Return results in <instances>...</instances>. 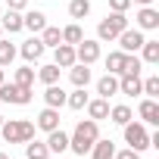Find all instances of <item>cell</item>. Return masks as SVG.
<instances>
[{
    "label": "cell",
    "mask_w": 159,
    "mask_h": 159,
    "mask_svg": "<svg viewBox=\"0 0 159 159\" xmlns=\"http://www.w3.org/2000/svg\"><path fill=\"white\" fill-rule=\"evenodd\" d=\"M97 137H100V122L81 119V122L75 125V131L69 134V150H72L75 156H84V153H91V147H94Z\"/></svg>",
    "instance_id": "6da1fadb"
},
{
    "label": "cell",
    "mask_w": 159,
    "mask_h": 159,
    "mask_svg": "<svg viewBox=\"0 0 159 159\" xmlns=\"http://www.w3.org/2000/svg\"><path fill=\"white\" fill-rule=\"evenodd\" d=\"M34 122H28V119H3V125H0V134H3V140L7 143H28L31 137H34Z\"/></svg>",
    "instance_id": "7a4b0ae2"
},
{
    "label": "cell",
    "mask_w": 159,
    "mask_h": 159,
    "mask_svg": "<svg viewBox=\"0 0 159 159\" xmlns=\"http://www.w3.org/2000/svg\"><path fill=\"white\" fill-rule=\"evenodd\" d=\"M125 28H128V16H125V13H109V16L97 25V41H116Z\"/></svg>",
    "instance_id": "3957f363"
},
{
    "label": "cell",
    "mask_w": 159,
    "mask_h": 159,
    "mask_svg": "<svg viewBox=\"0 0 159 159\" xmlns=\"http://www.w3.org/2000/svg\"><path fill=\"white\" fill-rule=\"evenodd\" d=\"M31 88H22L16 81H3L0 84V103H10V106H28L31 103Z\"/></svg>",
    "instance_id": "277c9868"
},
{
    "label": "cell",
    "mask_w": 159,
    "mask_h": 159,
    "mask_svg": "<svg viewBox=\"0 0 159 159\" xmlns=\"http://www.w3.org/2000/svg\"><path fill=\"white\" fill-rule=\"evenodd\" d=\"M122 128H125V143H128L131 150L143 153V150L150 147V131H147L143 122H128V125H122Z\"/></svg>",
    "instance_id": "5b68a950"
},
{
    "label": "cell",
    "mask_w": 159,
    "mask_h": 159,
    "mask_svg": "<svg viewBox=\"0 0 159 159\" xmlns=\"http://www.w3.org/2000/svg\"><path fill=\"white\" fill-rule=\"evenodd\" d=\"M75 59L84 62V66H94V62L100 59V41L81 38V44H75Z\"/></svg>",
    "instance_id": "8992f818"
},
{
    "label": "cell",
    "mask_w": 159,
    "mask_h": 159,
    "mask_svg": "<svg viewBox=\"0 0 159 159\" xmlns=\"http://www.w3.org/2000/svg\"><path fill=\"white\" fill-rule=\"evenodd\" d=\"M116 41H119V50H122V53H137V50H140V44H143L147 38H143V31H140V28H125Z\"/></svg>",
    "instance_id": "52a82bcc"
},
{
    "label": "cell",
    "mask_w": 159,
    "mask_h": 159,
    "mask_svg": "<svg viewBox=\"0 0 159 159\" xmlns=\"http://www.w3.org/2000/svg\"><path fill=\"white\" fill-rule=\"evenodd\" d=\"M134 28H140V31H156V28H159V10H156V7H140L137 16H134Z\"/></svg>",
    "instance_id": "ba28073f"
},
{
    "label": "cell",
    "mask_w": 159,
    "mask_h": 159,
    "mask_svg": "<svg viewBox=\"0 0 159 159\" xmlns=\"http://www.w3.org/2000/svg\"><path fill=\"white\" fill-rule=\"evenodd\" d=\"M119 94H125V97H140V94H143L140 75H119Z\"/></svg>",
    "instance_id": "9c48e42d"
},
{
    "label": "cell",
    "mask_w": 159,
    "mask_h": 159,
    "mask_svg": "<svg viewBox=\"0 0 159 159\" xmlns=\"http://www.w3.org/2000/svg\"><path fill=\"white\" fill-rule=\"evenodd\" d=\"M137 116L143 119V125H159V103L153 97H143L137 106Z\"/></svg>",
    "instance_id": "30bf717a"
},
{
    "label": "cell",
    "mask_w": 159,
    "mask_h": 159,
    "mask_svg": "<svg viewBox=\"0 0 159 159\" xmlns=\"http://www.w3.org/2000/svg\"><path fill=\"white\" fill-rule=\"evenodd\" d=\"M34 128H41V131H53V128H59V109L44 106V109L38 112V119H34Z\"/></svg>",
    "instance_id": "8fae6325"
},
{
    "label": "cell",
    "mask_w": 159,
    "mask_h": 159,
    "mask_svg": "<svg viewBox=\"0 0 159 159\" xmlns=\"http://www.w3.org/2000/svg\"><path fill=\"white\" fill-rule=\"evenodd\" d=\"M44 50H47V47L41 44V38H28V41L19 47V53H22V59H25V62H38V59L44 56Z\"/></svg>",
    "instance_id": "7c38bea8"
},
{
    "label": "cell",
    "mask_w": 159,
    "mask_h": 159,
    "mask_svg": "<svg viewBox=\"0 0 159 159\" xmlns=\"http://www.w3.org/2000/svg\"><path fill=\"white\" fill-rule=\"evenodd\" d=\"M53 62H56L59 69L75 66V62H78V59H75V47H72V44H56V47H53Z\"/></svg>",
    "instance_id": "4fadbf2b"
},
{
    "label": "cell",
    "mask_w": 159,
    "mask_h": 159,
    "mask_svg": "<svg viewBox=\"0 0 159 159\" xmlns=\"http://www.w3.org/2000/svg\"><path fill=\"white\" fill-rule=\"evenodd\" d=\"M47 150L50 153H66L69 150V134L62 131V128H53V131H47Z\"/></svg>",
    "instance_id": "5bb4252c"
},
{
    "label": "cell",
    "mask_w": 159,
    "mask_h": 159,
    "mask_svg": "<svg viewBox=\"0 0 159 159\" xmlns=\"http://www.w3.org/2000/svg\"><path fill=\"white\" fill-rule=\"evenodd\" d=\"M22 28H28V31L41 34V31L47 28V16H44L41 10H28V13L22 16Z\"/></svg>",
    "instance_id": "9a60e30c"
},
{
    "label": "cell",
    "mask_w": 159,
    "mask_h": 159,
    "mask_svg": "<svg viewBox=\"0 0 159 159\" xmlns=\"http://www.w3.org/2000/svg\"><path fill=\"white\" fill-rule=\"evenodd\" d=\"M69 78H72L75 88H88V84H91V66H84V62L69 66Z\"/></svg>",
    "instance_id": "2e32d148"
},
{
    "label": "cell",
    "mask_w": 159,
    "mask_h": 159,
    "mask_svg": "<svg viewBox=\"0 0 159 159\" xmlns=\"http://www.w3.org/2000/svg\"><path fill=\"white\" fill-rule=\"evenodd\" d=\"M88 119H94V122H103V119H109V100H103V97H97V100H88Z\"/></svg>",
    "instance_id": "e0dca14e"
},
{
    "label": "cell",
    "mask_w": 159,
    "mask_h": 159,
    "mask_svg": "<svg viewBox=\"0 0 159 159\" xmlns=\"http://www.w3.org/2000/svg\"><path fill=\"white\" fill-rule=\"evenodd\" d=\"M116 156V143L109 137H97L91 147V159H112Z\"/></svg>",
    "instance_id": "ac0fdd59"
},
{
    "label": "cell",
    "mask_w": 159,
    "mask_h": 159,
    "mask_svg": "<svg viewBox=\"0 0 159 159\" xmlns=\"http://www.w3.org/2000/svg\"><path fill=\"white\" fill-rule=\"evenodd\" d=\"M97 94H100L103 100L116 97V94H119V75H109V72H106L100 81H97Z\"/></svg>",
    "instance_id": "d6986e66"
},
{
    "label": "cell",
    "mask_w": 159,
    "mask_h": 159,
    "mask_svg": "<svg viewBox=\"0 0 159 159\" xmlns=\"http://www.w3.org/2000/svg\"><path fill=\"white\" fill-rule=\"evenodd\" d=\"M0 28H3V31H10V34H19V31H22V13L7 10L3 16H0Z\"/></svg>",
    "instance_id": "ffe728a7"
},
{
    "label": "cell",
    "mask_w": 159,
    "mask_h": 159,
    "mask_svg": "<svg viewBox=\"0 0 159 159\" xmlns=\"http://www.w3.org/2000/svg\"><path fill=\"white\" fill-rule=\"evenodd\" d=\"M44 103L53 106V109H62V106H66V91H62L59 84H47V91H44Z\"/></svg>",
    "instance_id": "44dd1931"
},
{
    "label": "cell",
    "mask_w": 159,
    "mask_h": 159,
    "mask_svg": "<svg viewBox=\"0 0 159 159\" xmlns=\"http://www.w3.org/2000/svg\"><path fill=\"white\" fill-rule=\"evenodd\" d=\"M131 119H134L131 106H125V103H119V106H109V122H112V125H128Z\"/></svg>",
    "instance_id": "7402d4cb"
},
{
    "label": "cell",
    "mask_w": 159,
    "mask_h": 159,
    "mask_svg": "<svg viewBox=\"0 0 159 159\" xmlns=\"http://www.w3.org/2000/svg\"><path fill=\"white\" fill-rule=\"evenodd\" d=\"M25 159H50V150H47V143L31 137V140L25 143Z\"/></svg>",
    "instance_id": "603a6c76"
},
{
    "label": "cell",
    "mask_w": 159,
    "mask_h": 159,
    "mask_svg": "<svg viewBox=\"0 0 159 159\" xmlns=\"http://www.w3.org/2000/svg\"><path fill=\"white\" fill-rule=\"evenodd\" d=\"M88 100H91V97H88V91H84V88H75L72 94H66V106H69V109H75V112H78V109H84V106H88Z\"/></svg>",
    "instance_id": "cb8c5ba5"
},
{
    "label": "cell",
    "mask_w": 159,
    "mask_h": 159,
    "mask_svg": "<svg viewBox=\"0 0 159 159\" xmlns=\"http://www.w3.org/2000/svg\"><path fill=\"white\" fill-rule=\"evenodd\" d=\"M140 62H150V66L159 62V41H143L140 44Z\"/></svg>",
    "instance_id": "d4e9b609"
},
{
    "label": "cell",
    "mask_w": 159,
    "mask_h": 159,
    "mask_svg": "<svg viewBox=\"0 0 159 159\" xmlns=\"http://www.w3.org/2000/svg\"><path fill=\"white\" fill-rule=\"evenodd\" d=\"M59 72H62V69H59L56 62H47V66L38 69V78H41L44 84H59Z\"/></svg>",
    "instance_id": "484cf974"
},
{
    "label": "cell",
    "mask_w": 159,
    "mask_h": 159,
    "mask_svg": "<svg viewBox=\"0 0 159 159\" xmlns=\"http://www.w3.org/2000/svg\"><path fill=\"white\" fill-rule=\"evenodd\" d=\"M81 38H84V31H81V25H78V22H72V25H66L62 28V44H81Z\"/></svg>",
    "instance_id": "4316f807"
},
{
    "label": "cell",
    "mask_w": 159,
    "mask_h": 159,
    "mask_svg": "<svg viewBox=\"0 0 159 159\" xmlns=\"http://www.w3.org/2000/svg\"><path fill=\"white\" fill-rule=\"evenodd\" d=\"M69 16L72 19H88L91 16V0H72L69 3Z\"/></svg>",
    "instance_id": "83f0119b"
},
{
    "label": "cell",
    "mask_w": 159,
    "mask_h": 159,
    "mask_svg": "<svg viewBox=\"0 0 159 159\" xmlns=\"http://www.w3.org/2000/svg\"><path fill=\"white\" fill-rule=\"evenodd\" d=\"M122 66H125V53L122 50H112L106 56V72L109 75H122Z\"/></svg>",
    "instance_id": "f1b7e54d"
},
{
    "label": "cell",
    "mask_w": 159,
    "mask_h": 159,
    "mask_svg": "<svg viewBox=\"0 0 159 159\" xmlns=\"http://www.w3.org/2000/svg\"><path fill=\"white\" fill-rule=\"evenodd\" d=\"M41 44H44V47H56V44H62V31L53 28V25H47V28L41 31Z\"/></svg>",
    "instance_id": "f546056e"
},
{
    "label": "cell",
    "mask_w": 159,
    "mask_h": 159,
    "mask_svg": "<svg viewBox=\"0 0 159 159\" xmlns=\"http://www.w3.org/2000/svg\"><path fill=\"white\" fill-rule=\"evenodd\" d=\"M140 69H143L140 56H137V53H125V66H122V75H140Z\"/></svg>",
    "instance_id": "4dcf8cb0"
},
{
    "label": "cell",
    "mask_w": 159,
    "mask_h": 159,
    "mask_svg": "<svg viewBox=\"0 0 159 159\" xmlns=\"http://www.w3.org/2000/svg\"><path fill=\"white\" fill-rule=\"evenodd\" d=\"M16 53H19V50H16L10 41H3V38H0V66H13Z\"/></svg>",
    "instance_id": "1f68e13d"
},
{
    "label": "cell",
    "mask_w": 159,
    "mask_h": 159,
    "mask_svg": "<svg viewBox=\"0 0 159 159\" xmlns=\"http://www.w3.org/2000/svg\"><path fill=\"white\" fill-rule=\"evenodd\" d=\"M16 84H22V88H31L34 84V69L31 66H22V69H16V78H13Z\"/></svg>",
    "instance_id": "d6a6232c"
},
{
    "label": "cell",
    "mask_w": 159,
    "mask_h": 159,
    "mask_svg": "<svg viewBox=\"0 0 159 159\" xmlns=\"http://www.w3.org/2000/svg\"><path fill=\"white\" fill-rule=\"evenodd\" d=\"M143 94H147V97H153V100L159 97V75H150L147 81H143Z\"/></svg>",
    "instance_id": "836d02e7"
},
{
    "label": "cell",
    "mask_w": 159,
    "mask_h": 159,
    "mask_svg": "<svg viewBox=\"0 0 159 159\" xmlns=\"http://www.w3.org/2000/svg\"><path fill=\"white\" fill-rule=\"evenodd\" d=\"M109 10L112 13H128L131 10V0H109Z\"/></svg>",
    "instance_id": "e575fe53"
},
{
    "label": "cell",
    "mask_w": 159,
    "mask_h": 159,
    "mask_svg": "<svg viewBox=\"0 0 159 159\" xmlns=\"http://www.w3.org/2000/svg\"><path fill=\"white\" fill-rule=\"evenodd\" d=\"M112 159H140V153L128 147V150H116V156H112Z\"/></svg>",
    "instance_id": "d590c367"
},
{
    "label": "cell",
    "mask_w": 159,
    "mask_h": 159,
    "mask_svg": "<svg viewBox=\"0 0 159 159\" xmlns=\"http://www.w3.org/2000/svg\"><path fill=\"white\" fill-rule=\"evenodd\" d=\"M7 10H16V13H25V10H28V0H7Z\"/></svg>",
    "instance_id": "8d00e7d4"
},
{
    "label": "cell",
    "mask_w": 159,
    "mask_h": 159,
    "mask_svg": "<svg viewBox=\"0 0 159 159\" xmlns=\"http://www.w3.org/2000/svg\"><path fill=\"white\" fill-rule=\"evenodd\" d=\"M131 3H137V7H153V0H131Z\"/></svg>",
    "instance_id": "74e56055"
},
{
    "label": "cell",
    "mask_w": 159,
    "mask_h": 159,
    "mask_svg": "<svg viewBox=\"0 0 159 159\" xmlns=\"http://www.w3.org/2000/svg\"><path fill=\"white\" fill-rule=\"evenodd\" d=\"M3 81H7V78H3V66H0V84H3Z\"/></svg>",
    "instance_id": "f35d334b"
},
{
    "label": "cell",
    "mask_w": 159,
    "mask_h": 159,
    "mask_svg": "<svg viewBox=\"0 0 159 159\" xmlns=\"http://www.w3.org/2000/svg\"><path fill=\"white\" fill-rule=\"evenodd\" d=\"M0 159H10V153H3V150H0Z\"/></svg>",
    "instance_id": "ab89813d"
},
{
    "label": "cell",
    "mask_w": 159,
    "mask_h": 159,
    "mask_svg": "<svg viewBox=\"0 0 159 159\" xmlns=\"http://www.w3.org/2000/svg\"><path fill=\"white\" fill-rule=\"evenodd\" d=\"M0 125H3V112H0Z\"/></svg>",
    "instance_id": "60d3db41"
},
{
    "label": "cell",
    "mask_w": 159,
    "mask_h": 159,
    "mask_svg": "<svg viewBox=\"0 0 159 159\" xmlns=\"http://www.w3.org/2000/svg\"><path fill=\"white\" fill-rule=\"evenodd\" d=\"M0 38H3V28H0Z\"/></svg>",
    "instance_id": "b9f144b4"
}]
</instances>
